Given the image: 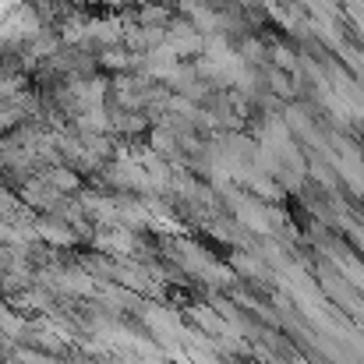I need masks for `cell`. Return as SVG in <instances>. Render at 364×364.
Here are the masks:
<instances>
[{
	"label": "cell",
	"instance_id": "1",
	"mask_svg": "<svg viewBox=\"0 0 364 364\" xmlns=\"http://www.w3.org/2000/svg\"><path fill=\"white\" fill-rule=\"evenodd\" d=\"M14 7H18V0H0V25H4V21H11Z\"/></svg>",
	"mask_w": 364,
	"mask_h": 364
}]
</instances>
